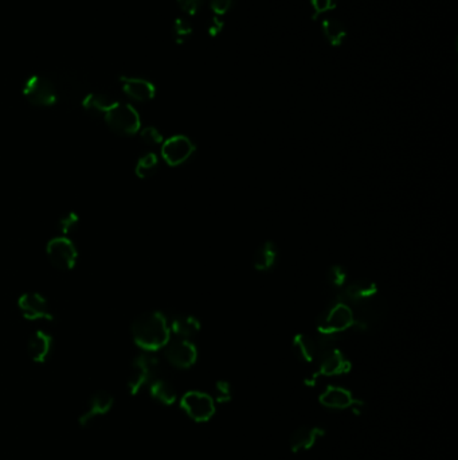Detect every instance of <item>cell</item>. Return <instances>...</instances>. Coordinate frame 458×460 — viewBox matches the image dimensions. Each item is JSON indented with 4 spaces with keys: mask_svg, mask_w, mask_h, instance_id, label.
Listing matches in <instances>:
<instances>
[{
    "mask_svg": "<svg viewBox=\"0 0 458 460\" xmlns=\"http://www.w3.org/2000/svg\"><path fill=\"white\" fill-rule=\"evenodd\" d=\"M48 256L55 268L69 270L76 265L78 253L74 243L66 237H57L48 243Z\"/></svg>",
    "mask_w": 458,
    "mask_h": 460,
    "instance_id": "cell-6",
    "label": "cell"
},
{
    "mask_svg": "<svg viewBox=\"0 0 458 460\" xmlns=\"http://www.w3.org/2000/svg\"><path fill=\"white\" fill-rule=\"evenodd\" d=\"M194 151V143L183 135L169 138L162 147V155L169 166H179L184 163L187 159H190Z\"/></svg>",
    "mask_w": 458,
    "mask_h": 460,
    "instance_id": "cell-9",
    "label": "cell"
},
{
    "mask_svg": "<svg viewBox=\"0 0 458 460\" xmlns=\"http://www.w3.org/2000/svg\"><path fill=\"white\" fill-rule=\"evenodd\" d=\"M132 335L143 350L156 351L168 344L169 329L160 312H148L133 322Z\"/></svg>",
    "mask_w": 458,
    "mask_h": 460,
    "instance_id": "cell-1",
    "label": "cell"
},
{
    "mask_svg": "<svg viewBox=\"0 0 458 460\" xmlns=\"http://www.w3.org/2000/svg\"><path fill=\"white\" fill-rule=\"evenodd\" d=\"M171 329L179 336L190 338L201 330V323L191 315H179L171 323Z\"/></svg>",
    "mask_w": 458,
    "mask_h": 460,
    "instance_id": "cell-22",
    "label": "cell"
},
{
    "mask_svg": "<svg viewBox=\"0 0 458 460\" xmlns=\"http://www.w3.org/2000/svg\"><path fill=\"white\" fill-rule=\"evenodd\" d=\"M323 35L332 46H340L347 37V30L337 19H325L321 25Z\"/></svg>",
    "mask_w": 458,
    "mask_h": 460,
    "instance_id": "cell-21",
    "label": "cell"
},
{
    "mask_svg": "<svg viewBox=\"0 0 458 460\" xmlns=\"http://www.w3.org/2000/svg\"><path fill=\"white\" fill-rule=\"evenodd\" d=\"M140 136L143 141H145L147 144H151V146L163 143V136H162V133H160V132H159V131H157L155 127L144 128V129L141 131Z\"/></svg>",
    "mask_w": 458,
    "mask_h": 460,
    "instance_id": "cell-27",
    "label": "cell"
},
{
    "mask_svg": "<svg viewBox=\"0 0 458 460\" xmlns=\"http://www.w3.org/2000/svg\"><path fill=\"white\" fill-rule=\"evenodd\" d=\"M233 397L231 385L226 381H219L216 385V398L219 402H228Z\"/></svg>",
    "mask_w": 458,
    "mask_h": 460,
    "instance_id": "cell-29",
    "label": "cell"
},
{
    "mask_svg": "<svg viewBox=\"0 0 458 460\" xmlns=\"http://www.w3.org/2000/svg\"><path fill=\"white\" fill-rule=\"evenodd\" d=\"M324 434V429L318 427H301L296 429L291 436V448L293 452L306 451L318 442V439Z\"/></svg>",
    "mask_w": 458,
    "mask_h": 460,
    "instance_id": "cell-15",
    "label": "cell"
},
{
    "mask_svg": "<svg viewBox=\"0 0 458 460\" xmlns=\"http://www.w3.org/2000/svg\"><path fill=\"white\" fill-rule=\"evenodd\" d=\"M166 357L171 365L179 369H187L195 363L198 353L191 342L186 339H178L167 346Z\"/></svg>",
    "mask_w": 458,
    "mask_h": 460,
    "instance_id": "cell-11",
    "label": "cell"
},
{
    "mask_svg": "<svg viewBox=\"0 0 458 460\" xmlns=\"http://www.w3.org/2000/svg\"><path fill=\"white\" fill-rule=\"evenodd\" d=\"M318 374L323 376H339L351 369V363L344 358L343 354L328 345L318 346Z\"/></svg>",
    "mask_w": 458,
    "mask_h": 460,
    "instance_id": "cell-8",
    "label": "cell"
},
{
    "mask_svg": "<svg viewBox=\"0 0 458 460\" xmlns=\"http://www.w3.org/2000/svg\"><path fill=\"white\" fill-rule=\"evenodd\" d=\"M52 350V338L48 332H35L28 339L27 344V351L28 356L38 363L46 362V359L50 357Z\"/></svg>",
    "mask_w": 458,
    "mask_h": 460,
    "instance_id": "cell-14",
    "label": "cell"
},
{
    "mask_svg": "<svg viewBox=\"0 0 458 460\" xmlns=\"http://www.w3.org/2000/svg\"><path fill=\"white\" fill-rule=\"evenodd\" d=\"M376 294V285L372 281H355L347 285L342 292V299L348 302H360Z\"/></svg>",
    "mask_w": 458,
    "mask_h": 460,
    "instance_id": "cell-17",
    "label": "cell"
},
{
    "mask_svg": "<svg viewBox=\"0 0 458 460\" xmlns=\"http://www.w3.org/2000/svg\"><path fill=\"white\" fill-rule=\"evenodd\" d=\"M311 4H312V9L315 11V18H316L318 15L333 10L337 4V0H311Z\"/></svg>",
    "mask_w": 458,
    "mask_h": 460,
    "instance_id": "cell-31",
    "label": "cell"
},
{
    "mask_svg": "<svg viewBox=\"0 0 458 460\" xmlns=\"http://www.w3.org/2000/svg\"><path fill=\"white\" fill-rule=\"evenodd\" d=\"M204 0H178V4L180 6V9L183 10V13L190 15V16H194L196 15L199 9L202 7Z\"/></svg>",
    "mask_w": 458,
    "mask_h": 460,
    "instance_id": "cell-32",
    "label": "cell"
},
{
    "mask_svg": "<svg viewBox=\"0 0 458 460\" xmlns=\"http://www.w3.org/2000/svg\"><path fill=\"white\" fill-rule=\"evenodd\" d=\"M18 307L23 314L26 319L28 320H51L50 306L48 300L37 292H28L22 295L18 300Z\"/></svg>",
    "mask_w": 458,
    "mask_h": 460,
    "instance_id": "cell-10",
    "label": "cell"
},
{
    "mask_svg": "<svg viewBox=\"0 0 458 460\" xmlns=\"http://www.w3.org/2000/svg\"><path fill=\"white\" fill-rule=\"evenodd\" d=\"M354 397L351 392L340 386H330L327 388L323 395L320 396V402L331 409H347L350 408L354 402Z\"/></svg>",
    "mask_w": 458,
    "mask_h": 460,
    "instance_id": "cell-16",
    "label": "cell"
},
{
    "mask_svg": "<svg viewBox=\"0 0 458 460\" xmlns=\"http://www.w3.org/2000/svg\"><path fill=\"white\" fill-rule=\"evenodd\" d=\"M347 279V273L342 267L335 265L328 270V281L333 287H342Z\"/></svg>",
    "mask_w": 458,
    "mask_h": 460,
    "instance_id": "cell-28",
    "label": "cell"
},
{
    "mask_svg": "<svg viewBox=\"0 0 458 460\" xmlns=\"http://www.w3.org/2000/svg\"><path fill=\"white\" fill-rule=\"evenodd\" d=\"M355 323V315L351 307L347 306L343 302L332 306L318 323V330L324 335L332 336L335 334L345 332L352 327Z\"/></svg>",
    "mask_w": 458,
    "mask_h": 460,
    "instance_id": "cell-5",
    "label": "cell"
},
{
    "mask_svg": "<svg viewBox=\"0 0 458 460\" xmlns=\"http://www.w3.org/2000/svg\"><path fill=\"white\" fill-rule=\"evenodd\" d=\"M222 28H223V22H220L219 18H214L211 25H210V28H208V33H210L211 37H216L217 34L222 31Z\"/></svg>",
    "mask_w": 458,
    "mask_h": 460,
    "instance_id": "cell-33",
    "label": "cell"
},
{
    "mask_svg": "<svg viewBox=\"0 0 458 460\" xmlns=\"http://www.w3.org/2000/svg\"><path fill=\"white\" fill-rule=\"evenodd\" d=\"M77 226H78V216L73 212L66 213L58 221V229L64 234L72 233L73 230L76 229Z\"/></svg>",
    "mask_w": 458,
    "mask_h": 460,
    "instance_id": "cell-26",
    "label": "cell"
},
{
    "mask_svg": "<svg viewBox=\"0 0 458 460\" xmlns=\"http://www.w3.org/2000/svg\"><path fill=\"white\" fill-rule=\"evenodd\" d=\"M159 166V159L155 153H147L143 158L139 159L138 165H136V174L140 178H150L155 174V171L157 170Z\"/></svg>",
    "mask_w": 458,
    "mask_h": 460,
    "instance_id": "cell-24",
    "label": "cell"
},
{
    "mask_svg": "<svg viewBox=\"0 0 458 460\" xmlns=\"http://www.w3.org/2000/svg\"><path fill=\"white\" fill-rule=\"evenodd\" d=\"M292 347L296 357L304 362H312L318 356V342L306 334H300L294 336Z\"/></svg>",
    "mask_w": 458,
    "mask_h": 460,
    "instance_id": "cell-18",
    "label": "cell"
},
{
    "mask_svg": "<svg viewBox=\"0 0 458 460\" xmlns=\"http://www.w3.org/2000/svg\"><path fill=\"white\" fill-rule=\"evenodd\" d=\"M192 26L186 19H177L172 26V35L177 43H184L191 37Z\"/></svg>",
    "mask_w": 458,
    "mask_h": 460,
    "instance_id": "cell-25",
    "label": "cell"
},
{
    "mask_svg": "<svg viewBox=\"0 0 458 460\" xmlns=\"http://www.w3.org/2000/svg\"><path fill=\"white\" fill-rule=\"evenodd\" d=\"M104 117L109 128L118 135H133L140 129V116L125 102H116Z\"/></svg>",
    "mask_w": 458,
    "mask_h": 460,
    "instance_id": "cell-2",
    "label": "cell"
},
{
    "mask_svg": "<svg viewBox=\"0 0 458 460\" xmlns=\"http://www.w3.org/2000/svg\"><path fill=\"white\" fill-rule=\"evenodd\" d=\"M150 393L155 400L166 405L174 404L177 400V390L174 385L162 378H155L152 383H150Z\"/></svg>",
    "mask_w": 458,
    "mask_h": 460,
    "instance_id": "cell-20",
    "label": "cell"
},
{
    "mask_svg": "<svg viewBox=\"0 0 458 460\" xmlns=\"http://www.w3.org/2000/svg\"><path fill=\"white\" fill-rule=\"evenodd\" d=\"M277 257V248L272 241L262 243L255 255V267L258 270L272 268Z\"/></svg>",
    "mask_w": 458,
    "mask_h": 460,
    "instance_id": "cell-23",
    "label": "cell"
},
{
    "mask_svg": "<svg viewBox=\"0 0 458 460\" xmlns=\"http://www.w3.org/2000/svg\"><path fill=\"white\" fill-rule=\"evenodd\" d=\"M23 96L35 106H51L58 100V89L49 77L33 76L26 80Z\"/></svg>",
    "mask_w": 458,
    "mask_h": 460,
    "instance_id": "cell-3",
    "label": "cell"
},
{
    "mask_svg": "<svg viewBox=\"0 0 458 460\" xmlns=\"http://www.w3.org/2000/svg\"><path fill=\"white\" fill-rule=\"evenodd\" d=\"M120 82L124 93L135 102H150L156 94L155 85L148 80L136 78V77H121Z\"/></svg>",
    "mask_w": 458,
    "mask_h": 460,
    "instance_id": "cell-12",
    "label": "cell"
},
{
    "mask_svg": "<svg viewBox=\"0 0 458 460\" xmlns=\"http://www.w3.org/2000/svg\"><path fill=\"white\" fill-rule=\"evenodd\" d=\"M181 408L195 422H207L216 412L214 400L203 392H189L181 398Z\"/></svg>",
    "mask_w": 458,
    "mask_h": 460,
    "instance_id": "cell-7",
    "label": "cell"
},
{
    "mask_svg": "<svg viewBox=\"0 0 458 460\" xmlns=\"http://www.w3.org/2000/svg\"><path fill=\"white\" fill-rule=\"evenodd\" d=\"M116 100L102 93H89L84 97L82 106L94 115H104L115 105Z\"/></svg>",
    "mask_w": 458,
    "mask_h": 460,
    "instance_id": "cell-19",
    "label": "cell"
},
{
    "mask_svg": "<svg viewBox=\"0 0 458 460\" xmlns=\"http://www.w3.org/2000/svg\"><path fill=\"white\" fill-rule=\"evenodd\" d=\"M159 361L150 354H141L135 358L132 371L128 378V390L130 395H138L147 383H152L156 378Z\"/></svg>",
    "mask_w": 458,
    "mask_h": 460,
    "instance_id": "cell-4",
    "label": "cell"
},
{
    "mask_svg": "<svg viewBox=\"0 0 458 460\" xmlns=\"http://www.w3.org/2000/svg\"><path fill=\"white\" fill-rule=\"evenodd\" d=\"M234 3H235V0H210V7L217 16H222V15L229 13L231 7L234 6Z\"/></svg>",
    "mask_w": 458,
    "mask_h": 460,
    "instance_id": "cell-30",
    "label": "cell"
},
{
    "mask_svg": "<svg viewBox=\"0 0 458 460\" xmlns=\"http://www.w3.org/2000/svg\"><path fill=\"white\" fill-rule=\"evenodd\" d=\"M115 404V398L113 396L106 392V390H100L96 392L93 396L90 397L89 405L86 412L79 417V424L81 425H89L90 422H93L97 416H102L105 413H108Z\"/></svg>",
    "mask_w": 458,
    "mask_h": 460,
    "instance_id": "cell-13",
    "label": "cell"
}]
</instances>
